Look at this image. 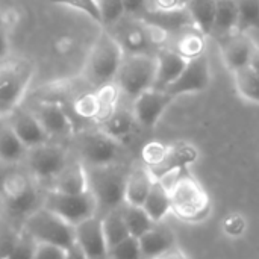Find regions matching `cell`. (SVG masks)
Masks as SVG:
<instances>
[{"mask_svg":"<svg viewBox=\"0 0 259 259\" xmlns=\"http://www.w3.org/2000/svg\"><path fill=\"white\" fill-rule=\"evenodd\" d=\"M65 259H88L85 255H83V252L74 244L73 247H70V249H67V256Z\"/></svg>","mask_w":259,"mask_h":259,"instance_id":"bcb514c9","label":"cell"},{"mask_svg":"<svg viewBox=\"0 0 259 259\" xmlns=\"http://www.w3.org/2000/svg\"><path fill=\"white\" fill-rule=\"evenodd\" d=\"M255 46L256 42L249 36V33H241V32H235L231 36L222 39L220 49H222V59L225 67L231 73L249 67Z\"/></svg>","mask_w":259,"mask_h":259,"instance_id":"9a60e30c","label":"cell"},{"mask_svg":"<svg viewBox=\"0 0 259 259\" xmlns=\"http://www.w3.org/2000/svg\"><path fill=\"white\" fill-rule=\"evenodd\" d=\"M168 147L167 144H162L159 141H150L147 143L143 150H141V158H143V162L146 167L152 168V167H156L158 164H161L168 152Z\"/></svg>","mask_w":259,"mask_h":259,"instance_id":"f35d334b","label":"cell"},{"mask_svg":"<svg viewBox=\"0 0 259 259\" xmlns=\"http://www.w3.org/2000/svg\"><path fill=\"white\" fill-rule=\"evenodd\" d=\"M27 173L36 182H53L56 176L68 164V153L59 144H52L50 141L32 149L26 153Z\"/></svg>","mask_w":259,"mask_h":259,"instance_id":"30bf717a","label":"cell"},{"mask_svg":"<svg viewBox=\"0 0 259 259\" xmlns=\"http://www.w3.org/2000/svg\"><path fill=\"white\" fill-rule=\"evenodd\" d=\"M73 111L85 120H93L97 117L99 112V100H97V94L94 93H85L82 96H79L74 102H73Z\"/></svg>","mask_w":259,"mask_h":259,"instance_id":"74e56055","label":"cell"},{"mask_svg":"<svg viewBox=\"0 0 259 259\" xmlns=\"http://www.w3.org/2000/svg\"><path fill=\"white\" fill-rule=\"evenodd\" d=\"M96 94H97V100H99V112H97V117L94 118V123L100 126L117 109L121 93H120L118 85L115 82H112V83H108V85L97 88Z\"/></svg>","mask_w":259,"mask_h":259,"instance_id":"1f68e13d","label":"cell"},{"mask_svg":"<svg viewBox=\"0 0 259 259\" xmlns=\"http://www.w3.org/2000/svg\"><path fill=\"white\" fill-rule=\"evenodd\" d=\"M121 46L124 53H149L152 47L147 23L143 18L124 17L112 27L106 29Z\"/></svg>","mask_w":259,"mask_h":259,"instance_id":"7c38bea8","label":"cell"},{"mask_svg":"<svg viewBox=\"0 0 259 259\" xmlns=\"http://www.w3.org/2000/svg\"><path fill=\"white\" fill-rule=\"evenodd\" d=\"M215 3L217 0H188L184 6L191 24L205 36L212 33L215 20Z\"/></svg>","mask_w":259,"mask_h":259,"instance_id":"cb8c5ba5","label":"cell"},{"mask_svg":"<svg viewBox=\"0 0 259 259\" xmlns=\"http://www.w3.org/2000/svg\"><path fill=\"white\" fill-rule=\"evenodd\" d=\"M33 114L50 138L73 137V121L58 102H42L36 106Z\"/></svg>","mask_w":259,"mask_h":259,"instance_id":"e0dca14e","label":"cell"},{"mask_svg":"<svg viewBox=\"0 0 259 259\" xmlns=\"http://www.w3.org/2000/svg\"><path fill=\"white\" fill-rule=\"evenodd\" d=\"M124 52L117 39L103 29L90 49L82 68V77L94 90L115 82Z\"/></svg>","mask_w":259,"mask_h":259,"instance_id":"6da1fadb","label":"cell"},{"mask_svg":"<svg viewBox=\"0 0 259 259\" xmlns=\"http://www.w3.org/2000/svg\"><path fill=\"white\" fill-rule=\"evenodd\" d=\"M250 68H253L256 73H259V46L256 44L255 49H253V53H252V58H250V64H249Z\"/></svg>","mask_w":259,"mask_h":259,"instance_id":"c3c4849f","label":"cell"},{"mask_svg":"<svg viewBox=\"0 0 259 259\" xmlns=\"http://www.w3.org/2000/svg\"><path fill=\"white\" fill-rule=\"evenodd\" d=\"M6 120L9 121L11 127L20 138V141L26 146V149H32L50 141V137L35 117L33 111L18 108Z\"/></svg>","mask_w":259,"mask_h":259,"instance_id":"2e32d148","label":"cell"},{"mask_svg":"<svg viewBox=\"0 0 259 259\" xmlns=\"http://www.w3.org/2000/svg\"><path fill=\"white\" fill-rule=\"evenodd\" d=\"M144 211L155 223H161L168 212H171V197L168 188L159 181L155 179L150 188V193L143 205Z\"/></svg>","mask_w":259,"mask_h":259,"instance_id":"d4e9b609","label":"cell"},{"mask_svg":"<svg viewBox=\"0 0 259 259\" xmlns=\"http://www.w3.org/2000/svg\"><path fill=\"white\" fill-rule=\"evenodd\" d=\"M175 97L162 90H147L132 103V112L137 123L143 127H155L165 109L173 103Z\"/></svg>","mask_w":259,"mask_h":259,"instance_id":"5bb4252c","label":"cell"},{"mask_svg":"<svg viewBox=\"0 0 259 259\" xmlns=\"http://www.w3.org/2000/svg\"><path fill=\"white\" fill-rule=\"evenodd\" d=\"M11 46H9V32L2 26L0 23V61L6 59L9 56Z\"/></svg>","mask_w":259,"mask_h":259,"instance_id":"f6af8a7d","label":"cell"},{"mask_svg":"<svg viewBox=\"0 0 259 259\" xmlns=\"http://www.w3.org/2000/svg\"><path fill=\"white\" fill-rule=\"evenodd\" d=\"M135 124H138V123L134 117L132 109H124V108L117 106L114 114L103 124H100L99 129H102L105 134H108L109 137H112L114 140L121 143L127 137L132 135Z\"/></svg>","mask_w":259,"mask_h":259,"instance_id":"4316f807","label":"cell"},{"mask_svg":"<svg viewBox=\"0 0 259 259\" xmlns=\"http://www.w3.org/2000/svg\"><path fill=\"white\" fill-rule=\"evenodd\" d=\"M50 190L56 193H62V194H82V193L90 191L88 171H87L85 164L80 159H76L71 162L68 161L64 170L52 182Z\"/></svg>","mask_w":259,"mask_h":259,"instance_id":"d6986e66","label":"cell"},{"mask_svg":"<svg viewBox=\"0 0 259 259\" xmlns=\"http://www.w3.org/2000/svg\"><path fill=\"white\" fill-rule=\"evenodd\" d=\"M153 181H155V178L152 176L150 170L146 165L134 167L127 173L124 203L134 205V206H143L150 193Z\"/></svg>","mask_w":259,"mask_h":259,"instance_id":"7402d4cb","label":"cell"},{"mask_svg":"<svg viewBox=\"0 0 259 259\" xmlns=\"http://www.w3.org/2000/svg\"><path fill=\"white\" fill-rule=\"evenodd\" d=\"M79 159L85 167H105L118 164L121 156V143L105 134L102 129L85 131L76 135Z\"/></svg>","mask_w":259,"mask_h":259,"instance_id":"ba28073f","label":"cell"},{"mask_svg":"<svg viewBox=\"0 0 259 259\" xmlns=\"http://www.w3.org/2000/svg\"><path fill=\"white\" fill-rule=\"evenodd\" d=\"M222 226H223V232L228 237L240 238L247 231V220L238 212H231L225 217V220L222 222Z\"/></svg>","mask_w":259,"mask_h":259,"instance_id":"60d3db41","label":"cell"},{"mask_svg":"<svg viewBox=\"0 0 259 259\" xmlns=\"http://www.w3.org/2000/svg\"><path fill=\"white\" fill-rule=\"evenodd\" d=\"M179 2H181V5H182V6H185V3H187L188 0H179Z\"/></svg>","mask_w":259,"mask_h":259,"instance_id":"681fc988","label":"cell"},{"mask_svg":"<svg viewBox=\"0 0 259 259\" xmlns=\"http://www.w3.org/2000/svg\"><path fill=\"white\" fill-rule=\"evenodd\" d=\"M42 206L59 215L71 226L97 215L99 211L97 199L91 191L82 194H62L49 190L42 199Z\"/></svg>","mask_w":259,"mask_h":259,"instance_id":"9c48e42d","label":"cell"},{"mask_svg":"<svg viewBox=\"0 0 259 259\" xmlns=\"http://www.w3.org/2000/svg\"><path fill=\"white\" fill-rule=\"evenodd\" d=\"M156 90H165L173 83L187 65V59L175 52L171 47H161L156 52Z\"/></svg>","mask_w":259,"mask_h":259,"instance_id":"ffe728a7","label":"cell"},{"mask_svg":"<svg viewBox=\"0 0 259 259\" xmlns=\"http://www.w3.org/2000/svg\"><path fill=\"white\" fill-rule=\"evenodd\" d=\"M35 67L29 59L11 58L0 61V118L15 112L33 79Z\"/></svg>","mask_w":259,"mask_h":259,"instance_id":"277c9868","label":"cell"},{"mask_svg":"<svg viewBox=\"0 0 259 259\" xmlns=\"http://www.w3.org/2000/svg\"><path fill=\"white\" fill-rule=\"evenodd\" d=\"M167 188L171 197V212L182 222L200 223L209 215L211 199L206 190L187 170L178 171Z\"/></svg>","mask_w":259,"mask_h":259,"instance_id":"7a4b0ae2","label":"cell"},{"mask_svg":"<svg viewBox=\"0 0 259 259\" xmlns=\"http://www.w3.org/2000/svg\"><path fill=\"white\" fill-rule=\"evenodd\" d=\"M238 11L237 32L249 33L259 29V0H235Z\"/></svg>","mask_w":259,"mask_h":259,"instance_id":"d6a6232c","label":"cell"},{"mask_svg":"<svg viewBox=\"0 0 259 259\" xmlns=\"http://www.w3.org/2000/svg\"><path fill=\"white\" fill-rule=\"evenodd\" d=\"M171 49L184 56L187 61L199 58L206 53V36L196 27H193L191 30H184L178 35Z\"/></svg>","mask_w":259,"mask_h":259,"instance_id":"83f0119b","label":"cell"},{"mask_svg":"<svg viewBox=\"0 0 259 259\" xmlns=\"http://www.w3.org/2000/svg\"><path fill=\"white\" fill-rule=\"evenodd\" d=\"M102 223H103V232H105V238H106L109 249L117 246L127 237H131L127 226L124 223V219H123L121 206L106 212L102 217Z\"/></svg>","mask_w":259,"mask_h":259,"instance_id":"f1b7e54d","label":"cell"},{"mask_svg":"<svg viewBox=\"0 0 259 259\" xmlns=\"http://www.w3.org/2000/svg\"><path fill=\"white\" fill-rule=\"evenodd\" d=\"M18 21H20V14L14 8L5 9L0 12V23L8 32H11L18 24Z\"/></svg>","mask_w":259,"mask_h":259,"instance_id":"ee69618b","label":"cell"},{"mask_svg":"<svg viewBox=\"0 0 259 259\" xmlns=\"http://www.w3.org/2000/svg\"><path fill=\"white\" fill-rule=\"evenodd\" d=\"M87 171L90 191L96 196L99 209L103 208L106 212H109L124 205L127 173L118 164L105 167H87Z\"/></svg>","mask_w":259,"mask_h":259,"instance_id":"52a82bcc","label":"cell"},{"mask_svg":"<svg viewBox=\"0 0 259 259\" xmlns=\"http://www.w3.org/2000/svg\"><path fill=\"white\" fill-rule=\"evenodd\" d=\"M138 241L144 259H159L168 250L175 249L176 243L175 234L159 223H156L149 232L140 237Z\"/></svg>","mask_w":259,"mask_h":259,"instance_id":"44dd1931","label":"cell"},{"mask_svg":"<svg viewBox=\"0 0 259 259\" xmlns=\"http://www.w3.org/2000/svg\"><path fill=\"white\" fill-rule=\"evenodd\" d=\"M0 197L3 212L14 222H24L42 205L36 188V181L29 173L21 171H12L3 178Z\"/></svg>","mask_w":259,"mask_h":259,"instance_id":"3957f363","label":"cell"},{"mask_svg":"<svg viewBox=\"0 0 259 259\" xmlns=\"http://www.w3.org/2000/svg\"><path fill=\"white\" fill-rule=\"evenodd\" d=\"M100 17H102V26L109 29L114 24H117L121 18L126 17L123 0H97Z\"/></svg>","mask_w":259,"mask_h":259,"instance_id":"e575fe53","label":"cell"},{"mask_svg":"<svg viewBox=\"0 0 259 259\" xmlns=\"http://www.w3.org/2000/svg\"><path fill=\"white\" fill-rule=\"evenodd\" d=\"M156 56L150 53H124L115 83L120 93L132 102L147 90L155 88Z\"/></svg>","mask_w":259,"mask_h":259,"instance_id":"5b68a950","label":"cell"},{"mask_svg":"<svg viewBox=\"0 0 259 259\" xmlns=\"http://www.w3.org/2000/svg\"><path fill=\"white\" fill-rule=\"evenodd\" d=\"M23 226L17 228L15 222L5 212L0 214V259H6L20 240Z\"/></svg>","mask_w":259,"mask_h":259,"instance_id":"836d02e7","label":"cell"},{"mask_svg":"<svg viewBox=\"0 0 259 259\" xmlns=\"http://www.w3.org/2000/svg\"><path fill=\"white\" fill-rule=\"evenodd\" d=\"M197 159H199V152L193 144L179 143V144H173L168 147V152L161 164H158L156 167H152V168L147 167V168L150 170L155 179H162L164 176L173 171L187 170V167L194 164Z\"/></svg>","mask_w":259,"mask_h":259,"instance_id":"ac0fdd59","label":"cell"},{"mask_svg":"<svg viewBox=\"0 0 259 259\" xmlns=\"http://www.w3.org/2000/svg\"><path fill=\"white\" fill-rule=\"evenodd\" d=\"M49 2L53 5L76 9V11L88 15L93 21H96L97 24L102 26V17H100V9H99L97 0H49Z\"/></svg>","mask_w":259,"mask_h":259,"instance_id":"8d00e7d4","label":"cell"},{"mask_svg":"<svg viewBox=\"0 0 259 259\" xmlns=\"http://www.w3.org/2000/svg\"><path fill=\"white\" fill-rule=\"evenodd\" d=\"M108 259H144L140 241L135 237H127L117 246L109 249Z\"/></svg>","mask_w":259,"mask_h":259,"instance_id":"d590c367","label":"cell"},{"mask_svg":"<svg viewBox=\"0 0 259 259\" xmlns=\"http://www.w3.org/2000/svg\"><path fill=\"white\" fill-rule=\"evenodd\" d=\"M238 27V11L235 0H217L215 3V20L212 33L220 41L237 32Z\"/></svg>","mask_w":259,"mask_h":259,"instance_id":"484cf974","label":"cell"},{"mask_svg":"<svg viewBox=\"0 0 259 259\" xmlns=\"http://www.w3.org/2000/svg\"><path fill=\"white\" fill-rule=\"evenodd\" d=\"M26 146L20 141L6 118H0V162L14 165L24 161Z\"/></svg>","mask_w":259,"mask_h":259,"instance_id":"603a6c76","label":"cell"},{"mask_svg":"<svg viewBox=\"0 0 259 259\" xmlns=\"http://www.w3.org/2000/svg\"><path fill=\"white\" fill-rule=\"evenodd\" d=\"M159 259H188L187 258V255L182 252V250H179V249H171V250H168L165 255H162Z\"/></svg>","mask_w":259,"mask_h":259,"instance_id":"7dc6e473","label":"cell"},{"mask_svg":"<svg viewBox=\"0 0 259 259\" xmlns=\"http://www.w3.org/2000/svg\"><path fill=\"white\" fill-rule=\"evenodd\" d=\"M232 74L238 96L247 102L259 103V73L250 67H244Z\"/></svg>","mask_w":259,"mask_h":259,"instance_id":"4dcf8cb0","label":"cell"},{"mask_svg":"<svg viewBox=\"0 0 259 259\" xmlns=\"http://www.w3.org/2000/svg\"><path fill=\"white\" fill-rule=\"evenodd\" d=\"M76 246L88 259H108L109 247L103 232V223L99 215L74 226Z\"/></svg>","mask_w":259,"mask_h":259,"instance_id":"4fadbf2b","label":"cell"},{"mask_svg":"<svg viewBox=\"0 0 259 259\" xmlns=\"http://www.w3.org/2000/svg\"><path fill=\"white\" fill-rule=\"evenodd\" d=\"M35 250H36V241L29 234L21 231L18 243L15 244V247L12 249V252L8 255L6 259H35Z\"/></svg>","mask_w":259,"mask_h":259,"instance_id":"ab89813d","label":"cell"},{"mask_svg":"<svg viewBox=\"0 0 259 259\" xmlns=\"http://www.w3.org/2000/svg\"><path fill=\"white\" fill-rule=\"evenodd\" d=\"M123 219L127 226V231L131 237L140 238L146 232H149L156 223L149 217V214L144 211L143 206H134V205H123L121 206Z\"/></svg>","mask_w":259,"mask_h":259,"instance_id":"f546056e","label":"cell"},{"mask_svg":"<svg viewBox=\"0 0 259 259\" xmlns=\"http://www.w3.org/2000/svg\"><path fill=\"white\" fill-rule=\"evenodd\" d=\"M123 5L127 17L141 18V14L147 11L149 0H123Z\"/></svg>","mask_w":259,"mask_h":259,"instance_id":"7bdbcfd3","label":"cell"},{"mask_svg":"<svg viewBox=\"0 0 259 259\" xmlns=\"http://www.w3.org/2000/svg\"><path fill=\"white\" fill-rule=\"evenodd\" d=\"M211 85V67L206 53L190 59L184 68V71L179 74V77L170 83L164 91L168 93L171 97H179L184 94H194L202 93Z\"/></svg>","mask_w":259,"mask_h":259,"instance_id":"8fae6325","label":"cell"},{"mask_svg":"<svg viewBox=\"0 0 259 259\" xmlns=\"http://www.w3.org/2000/svg\"><path fill=\"white\" fill-rule=\"evenodd\" d=\"M67 250L50 246V244H41L36 243V250H35V259H65Z\"/></svg>","mask_w":259,"mask_h":259,"instance_id":"b9f144b4","label":"cell"},{"mask_svg":"<svg viewBox=\"0 0 259 259\" xmlns=\"http://www.w3.org/2000/svg\"><path fill=\"white\" fill-rule=\"evenodd\" d=\"M23 231L36 243L50 244L61 249H70L76 244L74 226L62 220L59 215L42 205L23 222Z\"/></svg>","mask_w":259,"mask_h":259,"instance_id":"8992f818","label":"cell"}]
</instances>
